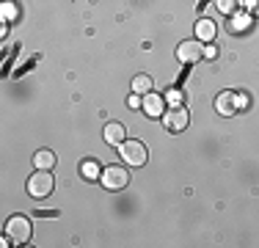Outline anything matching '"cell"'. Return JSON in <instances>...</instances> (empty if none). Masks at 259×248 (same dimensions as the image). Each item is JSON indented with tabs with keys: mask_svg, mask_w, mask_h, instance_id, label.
Segmentation results:
<instances>
[{
	"mask_svg": "<svg viewBox=\"0 0 259 248\" xmlns=\"http://www.w3.org/2000/svg\"><path fill=\"white\" fill-rule=\"evenodd\" d=\"M196 39L199 42H212L215 39V22L212 20H199L196 22Z\"/></svg>",
	"mask_w": 259,
	"mask_h": 248,
	"instance_id": "30bf717a",
	"label": "cell"
},
{
	"mask_svg": "<svg viewBox=\"0 0 259 248\" xmlns=\"http://www.w3.org/2000/svg\"><path fill=\"white\" fill-rule=\"evenodd\" d=\"M165 99L171 102V108H174V105H182V94H180V91H168V94H165Z\"/></svg>",
	"mask_w": 259,
	"mask_h": 248,
	"instance_id": "2e32d148",
	"label": "cell"
},
{
	"mask_svg": "<svg viewBox=\"0 0 259 248\" xmlns=\"http://www.w3.org/2000/svg\"><path fill=\"white\" fill-rule=\"evenodd\" d=\"M100 182L105 190H121L130 185V174L121 166H105V171L100 174Z\"/></svg>",
	"mask_w": 259,
	"mask_h": 248,
	"instance_id": "277c9868",
	"label": "cell"
},
{
	"mask_svg": "<svg viewBox=\"0 0 259 248\" xmlns=\"http://www.w3.org/2000/svg\"><path fill=\"white\" fill-rule=\"evenodd\" d=\"M204 55L207 58H215V55H218V47H204Z\"/></svg>",
	"mask_w": 259,
	"mask_h": 248,
	"instance_id": "d6986e66",
	"label": "cell"
},
{
	"mask_svg": "<svg viewBox=\"0 0 259 248\" xmlns=\"http://www.w3.org/2000/svg\"><path fill=\"white\" fill-rule=\"evenodd\" d=\"M149 91H152V77L149 74H135L133 77V94L144 97V94H149Z\"/></svg>",
	"mask_w": 259,
	"mask_h": 248,
	"instance_id": "7c38bea8",
	"label": "cell"
},
{
	"mask_svg": "<svg viewBox=\"0 0 259 248\" xmlns=\"http://www.w3.org/2000/svg\"><path fill=\"white\" fill-rule=\"evenodd\" d=\"M188 121H190V113L182 108V105H174V108H168L163 113V124H165L168 133H182V130L188 127Z\"/></svg>",
	"mask_w": 259,
	"mask_h": 248,
	"instance_id": "8992f818",
	"label": "cell"
},
{
	"mask_svg": "<svg viewBox=\"0 0 259 248\" xmlns=\"http://www.w3.org/2000/svg\"><path fill=\"white\" fill-rule=\"evenodd\" d=\"M55 188V179L47 169H36V174L28 179V193L33 198H47Z\"/></svg>",
	"mask_w": 259,
	"mask_h": 248,
	"instance_id": "3957f363",
	"label": "cell"
},
{
	"mask_svg": "<svg viewBox=\"0 0 259 248\" xmlns=\"http://www.w3.org/2000/svg\"><path fill=\"white\" fill-rule=\"evenodd\" d=\"M33 166H36V169H47V171H50L55 166V154L50 152V149H39V152L33 154Z\"/></svg>",
	"mask_w": 259,
	"mask_h": 248,
	"instance_id": "8fae6325",
	"label": "cell"
},
{
	"mask_svg": "<svg viewBox=\"0 0 259 248\" xmlns=\"http://www.w3.org/2000/svg\"><path fill=\"white\" fill-rule=\"evenodd\" d=\"M248 25H251V17L240 14V17H234V20L229 22V30L232 33H237V30H248Z\"/></svg>",
	"mask_w": 259,
	"mask_h": 248,
	"instance_id": "9a60e30c",
	"label": "cell"
},
{
	"mask_svg": "<svg viewBox=\"0 0 259 248\" xmlns=\"http://www.w3.org/2000/svg\"><path fill=\"white\" fill-rule=\"evenodd\" d=\"M254 14H259V0H256V6H254Z\"/></svg>",
	"mask_w": 259,
	"mask_h": 248,
	"instance_id": "44dd1931",
	"label": "cell"
},
{
	"mask_svg": "<svg viewBox=\"0 0 259 248\" xmlns=\"http://www.w3.org/2000/svg\"><path fill=\"white\" fill-rule=\"evenodd\" d=\"M80 171H83V177H85V179H100V174H102V171H100V166H97L94 160H85V163L80 166Z\"/></svg>",
	"mask_w": 259,
	"mask_h": 248,
	"instance_id": "5bb4252c",
	"label": "cell"
},
{
	"mask_svg": "<svg viewBox=\"0 0 259 248\" xmlns=\"http://www.w3.org/2000/svg\"><path fill=\"white\" fill-rule=\"evenodd\" d=\"M144 113L149 116H163V97H157L155 91H149V94H144Z\"/></svg>",
	"mask_w": 259,
	"mask_h": 248,
	"instance_id": "9c48e42d",
	"label": "cell"
},
{
	"mask_svg": "<svg viewBox=\"0 0 259 248\" xmlns=\"http://www.w3.org/2000/svg\"><path fill=\"white\" fill-rule=\"evenodd\" d=\"M119 154L127 160V166H135V169L146 166V157H149V152H146V146L141 141H124L119 146Z\"/></svg>",
	"mask_w": 259,
	"mask_h": 248,
	"instance_id": "5b68a950",
	"label": "cell"
},
{
	"mask_svg": "<svg viewBox=\"0 0 259 248\" xmlns=\"http://www.w3.org/2000/svg\"><path fill=\"white\" fill-rule=\"evenodd\" d=\"M243 6H248V9H254V6H256V0H243Z\"/></svg>",
	"mask_w": 259,
	"mask_h": 248,
	"instance_id": "ffe728a7",
	"label": "cell"
},
{
	"mask_svg": "<svg viewBox=\"0 0 259 248\" xmlns=\"http://www.w3.org/2000/svg\"><path fill=\"white\" fill-rule=\"evenodd\" d=\"M201 55H204V45H201L199 39H188L177 47V58H180L182 64H196Z\"/></svg>",
	"mask_w": 259,
	"mask_h": 248,
	"instance_id": "52a82bcc",
	"label": "cell"
},
{
	"mask_svg": "<svg viewBox=\"0 0 259 248\" xmlns=\"http://www.w3.org/2000/svg\"><path fill=\"white\" fill-rule=\"evenodd\" d=\"M248 105V97L245 94H237V91H221L215 97V110L221 116H234L237 110H243Z\"/></svg>",
	"mask_w": 259,
	"mask_h": 248,
	"instance_id": "6da1fadb",
	"label": "cell"
},
{
	"mask_svg": "<svg viewBox=\"0 0 259 248\" xmlns=\"http://www.w3.org/2000/svg\"><path fill=\"white\" fill-rule=\"evenodd\" d=\"M130 105H133V108H141V105H144V99H141V94H133V97H130Z\"/></svg>",
	"mask_w": 259,
	"mask_h": 248,
	"instance_id": "e0dca14e",
	"label": "cell"
},
{
	"mask_svg": "<svg viewBox=\"0 0 259 248\" xmlns=\"http://www.w3.org/2000/svg\"><path fill=\"white\" fill-rule=\"evenodd\" d=\"M6 234L11 237V243L25 245L30 240V234H33V226H30V221L25 215H11V218L6 221Z\"/></svg>",
	"mask_w": 259,
	"mask_h": 248,
	"instance_id": "7a4b0ae2",
	"label": "cell"
},
{
	"mask_svg": "<svg viewBox=\"0 0 259 248\" xmlns=\"http://www.w3.org/2000/svg\"><path fill=\"white\" fill-rule=\"evenodd\" d=\"M3 14H6V20H11V17H14V9H11V3L3 6Z\"/></svg>",
	"mask_w": 259,
	"mask_h": 248,
	"instance_id": "ac0fdd59",
	"label": "cell"
},
{
	"mask_svg": "<svg viewBox=\"0 0 259 248\" xmlns=\"http://www.w3.org/2000/svg\"><path fill=\"white\" fill-rule=\"evenodd\" d=\"M240 6H243V0H215V9L221 14H237Z\"/></svg>",
	"mask_w": 259,
	"mask_h": 248,
	"instance_id": "4fadbf2b",
	"label": "cell"
},
{
	"mask_svg": "<svg viewBox=\"0 0 259 248\" xmlns=\"http://www.w3.org/2000/svg\"><path fill=\"white\" fill-rule=\"evenodd\" d=\"M124 141H127V130L121 127L119 121H110V124H105V144L121 146Z\"/></svg>",
	"mask_w": 259,
	"mask_h": 248,
	"instance_id": "ba28073f",
	"label": "cell"
}]
</instances>
